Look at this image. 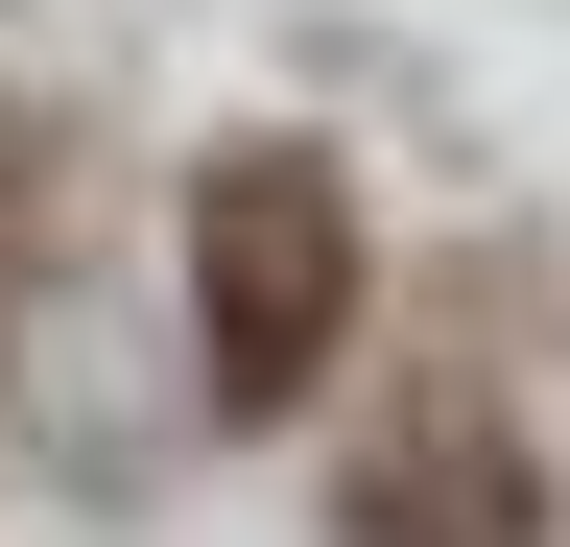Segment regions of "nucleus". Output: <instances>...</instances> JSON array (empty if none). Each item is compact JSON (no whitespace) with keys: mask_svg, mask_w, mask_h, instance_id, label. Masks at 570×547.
Wrapping results in <instances>:
<instances>
[{"mask_svg":"<svg viewBox=\"0 0 570 547\" xmlns=\"http://www.w3.org/2000/svg\"><path fill=\"white\" fill-rule=\"evenodd\" d=\"M0 238H24V167H0Z\"/></svg>","mask_w":570,"mask_h":547,"instance_id":"7ed1b4c3","label":"nucleus"},{"mask_svg":"<svg viewBox=\"0 0 570 547\" xmlns=\"http://www.w3.org/2000/svg\"><path fill=\"white\" fill-rule=\"evenodd\" d=\"M333 524H356V547H523V524H547V476H523V429H499L475 381H428L404 429L356 452V500H333Z\"/></svg>","mask_w":570,"mask_h":547,"instance_id":"f03ea898","label":"nucleus"},{"mask_svg":"<svg viewBox=\"0 0 570 547\" xmlns=\"http://www.w3.org/2000/svg\"><path fill=\"white\" fill-rule=\"evenodd\" d=\"M333 333H356V191L309 144H214L190 167V358H214V404L333 381Z\"/></svg>","mask_w":570,"mask_h":547,"instance_id":"f257e3e1","label":"nucleus"}]
</instances>
